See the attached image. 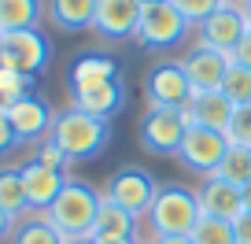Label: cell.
<instances>
[{"mask_svg":"<svg viewBox=\"0 0 251 244\" xmlns=\"http://www.w3.org/2000/svg\"><path fill=\"white\" fill-rule=\"evenodd\" d=\"M214 178L244 189V185L251 181V148L248 144H229V152H226V159H222V166H218Z\"/></svg>","mask_w":251,"mask_h":244,"instance_id":"cb8c5ba5","label":"cell"},{"mask_svg":"<svg viewBox=\"0 0 251 244\" xmlns=\"http://www.w3.org/2000/svg\"><path fill=\"white\" fill-rule=\"evenodd\" d=\"M26 89H30V78H26V74H15V71H8V67H0V104H11V100H19V96H26Z\"/></svg>","mask_w":251,"mask_h":244,"instance_id":"f1b7e54d","label":"cell"},{"mask_svg":"<svg viewBox=\"0 0 251 244\" xmlns=\"http://www.w3.org/2000/svg\"><path fill=\"white\" fill-rule=\"evenodd\" d=\"M63 185H67V174L55 170V166H45V163H26L23 166V189H26V204H30V211L45 215L48 207L55 204V196L63 192Z\"/></svg>","mask_w":251,"mask_h":244,"instance_id":"5bb4252c","label":"cell"},{"mask_svg":"<svg viewBox=\"0 0 251 244\" xmlns=\"http://www.w3.org/2000/svg\"><path fill=\"white\" fill-rule=\"evenodd\" d=\"M33 163H45V166H55V170H63L71 159L63 156V148L52 141V137H45V141L37 144V156H33Z\"/></svg>","mask_w":251,"mask_h":244,"instance_id":"f546056e","label":"cell"},{"mask_svg":"<svg viewBox=\"0 0 251 244\" xmlns=\"http://www.w3.org/2000/svg\"><path fill=\"white\" fill-rule=\"evenodd\" d=\"M100 204H103V192L96 189V185H89V181H81V178H67L63 192L45 211V218L59 229L63 241H78V237L93 233V222H96Z\"/></svg>","mask_w":251,"mask_h":244,"instance_id":"7a4b0ae2","label":"cell"},{"mask_svg":"<svg viewBox=\"0 0 251 244\" xmlns=\"http://www.w3.org/2000/svg\"><path fill=\"white\" fill-rule=\"evenodd\" d=\"M181 67H185V74H188L192 96L196 93H214V89H222V78H226V71L233 67V55L214 48V45L196 41V45H188V52L181 55Z\"/></svg>","mask_w":251,"mask_h":244,"instance_id":"9c48e42d","label":"cell"},{"mask_svg":"<svg viewBox=\"0 0 251 244\" xmlns=\"http://www.w3.org/2000/svg\"><path fill=\"white\" fill-rule=\"evenodd\" d=\"M233 237H236V244H251V211H244L233 222Z\"/></svg>","mask_w":251,"mask_h":244,"instance_id":"d6a6232c","label":"cell"},{"mask_svg":"<svg viewBox=\"0 0 251 244\" xmlns=\"http://www.w3.org/2000/svg\"><path fill=\"white\" fill-rule=\"evenodd\" d=\"M48 55H52V48H48V37L41 30H11L4 33V45H0V67L37 78L48 67Z\"/></svg>","mask_w":251,"mask_h":244,"instance_id":"ba28073f","label":"cell"},{"mask_svg":"<svg viewBox=\"0 0 251 244\" xmlns=\"http://www.w3.org/2000/svg\"><path fill=\"white\" fill-rule=\"evenodd\" d=\"M144 96H148V108H188L192 85L181 59H163L151 67L144 78Z\"/></svg>","mask_w":251,"mask_h":244,"instance_id":"30bf717a","label":"cell"},{"mask_svg":"<svg viewBox=\"0 0 251 244\" xmlns=\"http://www.w3.org/2000/svg\"><path fill=\"white\" fill-rule=\"evenodd\" d=\"M222 93H226V100L233 104V108L251 104V71L233 63V67L226 71V78H222Z\"/></svg>","mask_w":251,"mask_h":244,"instance_id":"484cf974","label":"cell"},{"mask_svg":"<svg viewBox=\"0 0 251 244\" xmlns=\"http://www.w3.org/2000/svg\"><path fill=\"white\" fill-rule=\"evenodd\" d=\"M155 192H159V181L151 178L144 166H122V170H115L107 178V185H103V196H107L111 204L126 207L129 215H137V218L148 215Z\"/></svg>","mask_w":251,"mask_h":244,"instance_id":"8992f818","label":"cell"},{"mask_svg":"<svg viewBox=\"0 0 251 244\" xmlns=\"http://www.w3.org/2000/svg\"><path fill=\"white\" fill-rule=\"evenodd\" d=\"M11 244H67V241L59 237V229H55L45 215L26 211L23 218L15 222V229H11Z\"/></svg>","mask_w":251,"mask_h":244,"instance_id":"44dd1931","label":"cell"},{"mask_svg":"<svg viewBox=\"0 0 251 244\" xmlns=\"http://www.w3.org/2000/svg\"><path fill=\"white\" fill-rule=\"evenodd\" d=\"M226 152H229L226 134L207 130V126H188L185 141H181V148H177V163L185 166V170L200 174V178H214L222 159H226Z\"/></svg>","mask_w":251,"mask_h":244,"instance_id":"52a82bcc","label":"cell"},{"mask_svg":"<svg viewBox=\"0 0 251 244\" xmlns=\"http://www.w3.org/2000/svg\"><path fill=\"white\" fill-rule=\"evenodd\" d=\"M229 55H233V63H236V67H248V71H251V30L244 33L240 41H236V48H233Z\"/></svg>","mask_w":251,"mask_h":244,"instance_id":"4dcf8cb0","label":"cell"},{"mask_svg":"<svg viewBox=\"0 0 251 244\" xmlns=\"http://www.w3.org/2000/svg\"><path fill=\"white\" fill-rule=\"evenodd\" d=\"M151 244H192V237H159Z\"/></svg>","mask_w":251,"mask_h":244,"instance_id":"e575fe53","label":"cell"},{"mask_svg":"<svg viewBox=\"0 0 251 244\" xmlns=\"http://www.w3.org/2000/svg\"><path fill=\"white\" fill-rule=\"evenodd\" d=\"M4 115H8V122H11V130H15L19 141H45V137L52 134V122H55L52 108L33 93L4 104Z\"/></svg>","mask_w":251,"mask_h":244,"instance_id":"8fae6325","label":"cell"},{"mask_svg":"<svg viewBox=\"0 0 251 244\" xmlns=\"http://www.w3.org/2000/svg\"><path fill=\"white\" fill-rule=\"evenodd\" d=\"M137 244H148V241H137Z\"/></svg>","mask_w":251,"mask_h":244,"instance_id":"b9f144b4","label":"cell"},{"mask_svg":"<svg viewBox=\"0 0 251 244\" xmlns=\"http://www.w3.org/2000/svg\"><path fill=\"white\" fill-rule=\"evenodd\" d=\"M41 0H0V33L11 30H37Z\"/></svg>","mask_w":251,"mask_h":244,"instance_id":"7402d4cb","label":"cell"},{"mask_svg":"<svg viewBox=\"0 0 251 244\" xmlns=\"http://www.w3.org/2000/svg\"><path fill=\"white\" fill-rule=\"evenodd\" d=\"M19 137H15V130H11V122H8V115H4V108H0V156L15 144Z\"/></svg>","mask_w":251,"mask_h":244,"instance_id":"1f68e13d","label":"cell"},{"mask_svg":"<svg viewBox=\"0 0 251 244\" xmlns=\"http://www.w3.org/2000/svg\"><path fill=\"white\" fill-rule=\"evenodd\" d=\"M244 19H248V30H251V4H244Z\"/></svg>","mask_w":251,"mask_h":244,"instance_id":"74e56055","label":"cell"},{"mask_svg":"<svg viewBox=\"0 0 251 244\" xmlns=\"http://www.w3.org/2000/svg\"><path fill=\"white\" fill-rule=\"evenodd\" d=\"M67 244H96L93 237H78V241H67Z\"/></svg>","mask_w":251,"mask_h":244,"instance_id":"8d00e7d4","label":"cell"},{"mask_svg":"<svg viewBox=\"0 0 251 244\" xmlns=\"http://www.w3.org/2000/svg\"><path fill=\"white\" fill-rule=\"evenodd\" d=\"M144 4H151V0H144Z\"/></svg>","mask_w":251,"mask_h":244,"instance_id":"7bdbcfd3","label":"cell"},{"mask_svg":"<svg viewBox=\"0 0 251 244\" xmlns=\"http://www.w3.org/2000/svg\"><path fill=\"white\" fill-rule=\"evenodd\" d=\"M226 141L251 148V104H240L233 111V118H229V126H226Z\"/></svg>","mask_w":251,"mask_h":244,"instance_id":"4316f807","label":"cell"},{"mask_svg":"<svg viewBox=\"0 0 251 244\" xmlns=\"http://www.w3.org/2000/svg\"><path fill=\"white\" fill-rule=\"evenodd\" d=\"M137 233H141V218L137 215H129L126 207L111 204L107 196H103L100 211H96V222H93V241H137Z\"/></svg>","mask_w":251,"mask_h":244,"instance_id":"e0dca14e","label":"cell"},{"mask_svg":"<svg viewBox=\"0 0 251 244\" xmlns=\"http://www.w3.org/2000/svg\"><path fill=\"white\" fill-rule=\"evenodd\" d=\"M240 196H244V211H251V181L240 189Z\"/></svg>","mask_w":251,"mask_h":244,"instance_id":"d590c367","label":"cell"},{"mask_svg":"<svg viewBox=\"0 0 251 244\" xmlns=\"http://www.w3.org/2000/svg\"><path fill=\"white\" fill-rule=\"evenodd\" d=\"M240 4H251V0H240Z\"/></svg>","mask_w":251,"mask_h":244,"instance_id":"60d3db41","label":"cell"},{"mask_svg":"<svg viewBox=\"0 0 251 244\" xmlns=\"http://www.w3.org/2000/svg\"><path fill=\"white\" fill-rule=\"evenodd\" d=\"M196 33H200L196 41H203V45H214V48H222V52H233L236 41L248 33L244 4H236V0H226V4H222V8L214 11L211 19H203V23L196 26Z\"/></svg>","mask_w":251,"mask_h":244,"instance_id":"4fadbf2b","label":"cell"},{"mask_svg":"<svg viewBox=\"0 0 251 244\" xmlns=\"http://www.w3.org/2000/svg\"><path fill=\"white\" fill-rule=\"evenodd\" d=\"M233 111H236V108L226 100V93H222V89H214V93H196L192 100H188L192 126H207V130H218V134H226Z\"/></svg>","mask_w":251,"mask_h":244,"instance_id":"d6986e66","label":"cell"},{"mask_svg":"<svg viewBox=\"0 0 251 244\" xmlns=\"http://www.w3.org/2000/svg\"><path fill=\"white\" fill-rule=\"evenodd\" d=\"M71 108H78V111H85V115H96V118H103V122H111V118L126 108V81L122 78H111V81H103V85L71 93Z\"/></svg>","mask_w":251,"mask_h":244,"instance_id":"2e32d148","label":"cell"},{"mask_svg":"<svg viewBox=\"0 0 251 244\" xmlns=\"http://www.w3.org/2000/svg\"><path fill=\"white\" fill-rule=\"evenodd\" d=\"M15 222H19V218H11L8 211H0V241H8V237H11V229H15Z\"/></svg>","mask_w":251,"mask_h":244,"instance_id":"836d02e7","label":"cell"},{"mask_svg":"<svg viewBox=\"0 0 251 244\" xmlns=\"http://www.w3.org/2000/svg\"><path fill=\"white\" fill-rule=\"evenodd\" d=\"M0 45H4V33H0Z\"/></svg>","mask_w":251,"mask_h":244,"instance_id":"ab89813d","label":"cell"},{"mask_svg":"<svg viewBox=\"0 0 251 244\" xmlns=\"http://www.w3.org/2000/svg\"><path fill=\"white\" fill-rule=\"evenodd\" d=\"M192 244H236L233 222H222V218H211V215H200L196 229H192Z\"/></svg>","mask_w":251,"mask_h":244,"instance_id":"d4e9b609","label":"cell"},{"mask_svg":"<svg viewBox=\"0 0 251 244\" xmlns=\"http://www.w3.org/2000/svg\"><path fill=\"white\" fill-rule=\"evenodd\" d=\"M188 126H192L188 108H148L137 126V141L151 156H177Z\"/></svg>","mask_w":251,"mask_h":244,"instance_id":"5b68a950","label":"cell"},{"mask_svg":"<svg viewBox=\"0 0 251 244\" xmlns=\"http://www.w3.org/2000/svg\"><path fill=\"white\" fill-rule=\"evenodd\" d=\"M222 4H226V0H174V8H177L192 26H200L203 19H211Z\"/></svg>","mask_w":251,"mask_h":244,"instance_id":"83f0119b","label":"cell"},{"mask_svg":"<svg viewBox=\"0 0 251 244\" xmlns=\"http://www.w3.org/2000/svg\"><path fill=\"white\" fill-rule=\"evenodd\" d=\"M236 4H240V0H236Z\"/></svg>","mask_w":251,"mask_h":244,"instance_id":"ee69618b","label":"cell"},{"mask_svg":"<svg viewBox=\"0 0 251 244\" xmlns=\"http://www.w3.org/2000/svg\"><path fill=\"white\" fill-rule=\"evenodd\" d=\"M111 78H122V74H118V63L111 59V55H103V52L78 55V59L71 63V71H67V85H71V93L103 85V81H111Z\"/></svg>","mask_w":251,"mask_h":244,"instance_id":"ac0fdd59","label":"cell"},{"mask_svg":"<svg viewBox=\"0 0 251 244\" xmlns=\"http://www.w3.org/2000/svg\"><path fill=\"white\" fill-rule=\"evenodd\" d=\"M48 137L63 148V156L71 163H81V159H96L111 144V122H103L96 115H85L78 108H67L55 115Z\"/></svg>","mask_w":251,"mask_h":244,"instance_id":"3957f363","label":"cell"},{"mask_svg":"<svg viewBox=\"0 0 251 244\" xmlns=\"http://www.w3.org/2000/svg\"><path fill=\"white\" fill-rule=\"evenodd\" d=\"M96 244H137V241H96Z\"/></svg>","mask_w":251,"mask_h":244,"instance_id":"f35d334b","label":"cell"},{"mask_svg":"<svg viewBox=\"0 0 251 244\" xmlns=\"http://www.w3.org/2000/svg\"><path fill=\"white\" fill-rule=\"evenodd\" d=\"M0 211H8L11 218H23L30 211L23 189V166H0Z\"/></svg>","mask_w":251,"mask_h":244,"instance_id":"603a6c76","label":"cell"},{"mask_svg":"<svg viewBox=\"0 0 251 244\" xmlns=\"http://www.w3.org/2000/svg\"><path fill=\"white\" fill-rule=\"evenodd\" d=\"M188 30H192V23L174 8V0H151V4H144V11H141L133 45L151 48V52H166V48L185 45Z\"/></svg>","mask_w":251,"mask_h":244,"instance_id":"277c9868","label":"cell"},{"mask_svg":"<svg viewBox=\"0 0 251 244\" xmlns=\"http://www.w3.org/2000/svg\"><path fill=\"white\" fill-rule=\"evenodd\" d=\"M200 200H196V189H188V185H159L155 200H151L148 215L141 218V233L137 241H159V237H192L200 222Z\"/></svg>","mask_w":251,"mask_h":244,"instance_id":"6da1fadb","label":"cell"},{"mask_svg":"<svg viewBox=\"0 0 251 244\" xmlns=\"http://www.w3.org/2000/svg\"><path fill=\"white\" fill-rule=\"evenodd\" d=\"M48 19L63 33H81L93 30L96 19V0H48Z\"/></svg>","mask_w":251,"mask_h":244,"instance_id":"ffe728a7","label":"cell"},{"mask_svg":"<svg viewBox=\"0 0 251 244\" xmlns=\"http://www.w3.org/2000/svg\"><path fill=\"white\" fill-rule=\"evenodd\" d=\"M196 200H200V211L211 215V218H222V222H236L244 215V196L236 185L222 178H203V185L196 189Z\"/></svg>","mask_w":251,"mask_h":244,"instance_id":"9a60e30c","label":"cell"},{"mask_svg":"<svg viewBox=\"0 0 251 244\" xmlns=\"http://www.w3.org/2000/svg\"><path fill=\"white\" fill-rule=\"evenodd\" d=\"M141 11H144V0H96L93 30L103 41H133Z\"/></svg>","mask_w":251,"mask_h":244,"instance_id":"7c38bea8","label":"cell"}]
</instances>
